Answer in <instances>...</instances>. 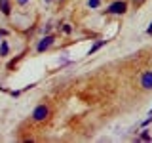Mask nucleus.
<instances>
[{
    "label": "nucleus",
    "mask_w": 152,
    "mask_h": 143,
    "mask_svg": "<svg viewBox=\"0 0 152 143\" xmlns=\"http://www.w3.org/2000/svg\"><path fill=\"white\" fill-rule=\"evenodd\" d=\"M48 114H50V111H48L46 105H38V107L34 109V113H32V118H34L36 122H42V120H46Z\"/></svg>",
    "instance_id": "f257e3e1"
},
{
    "label": "nucleus",
    "mask_w": 152,
    "mask_h": 143,
    "mask_svg": "<svg viewBox=\"0 0 152 143\" xmlns=\"http://www.w3.org/2000/svg\"><path fill=\"white\" fill-rule=\"evenodd\" d=\"M126 10H127V4L126 2H114L108 6L107 12L108 13H126Z\"/></svg>",
    "instance_id": "f03ea898"
},
{
    "label": "nucleus",
    "mask_w": 152,
    "mask_h": 143,
    "mask_svg": "<svg viewBox=\"0 0 152 143\" xmlns=\"http://www.w3.org/2000/svg\"><path fill=\"white\" fill-rule=\"evenodd\" d=\"M141 86L145 90H152V71H148V73H145L141 76Z\"/></svg>",
    "instance_id": "7ed1b4c3"
},
{
    "label": "nucleus",
    "mask_w": 152,
    "mask_h": 143,
    "mask_svg": "<svg viewBox=\"0 0 152 143\" xmlns=\"http://www.w3.org/2000/svg\"><path fill=\"white\" fill-rule=\"evenodd\" d=\"M51 44H53V36H46L44 40H42L40 44H38L36 50H38V52H46V50H48V48H50Z\"/></svg>",
    "instance_id": "20e7f679"
},
{
    "label": "nucleus",
    "mask_w": 152,
    "mask_h": 143,
    "mask_svg": "<svg viewBox=\"0 0 152 143\" xmlns=\"http://www.w3.org/2000/svg\"><path fill=\"white\" fill-rule=\"evenodd\" d=\"M0 10L4 15H10V2L8 0H0Z\"/></svg>",
    "instance_id": "39448f33"
},
{
    "label": "nucleus",
    "mask_w": 152,
    "mask_h": 143,
    "mask_svg": "<svg viewBox=\"0 0 152 143\" xmlns=\"http://www.w3.org/2000/svg\"><path fill=\"white\" fill-rule=\"evenodd\" d=\"M103 44H104V40H99L95 46H91V50H89V55H91V54H95V52H97V50H99V48H101Z\"/></svg>",
    "instance_id": "423d86ee"
},
{
    "label": "nucleus",
    "mask_w": 152,
    "mask_h": 143,
    "mask_svg": "<svg viewBox=\"0 0 152 143\" xmlns=\"http://www.w3.org/2000/svg\"><path fill=\"white\" fill-rule=\"evenodd\" d=\"M6 54H8V44L2 42V46H0V55H6Z\"/></svg>",
    "instance_id": "0eeeda50"
},
{
    "label": "nucleus",
    "mask_w": 152,
    "mask_h": 143,
    "mask_svg": "<svg viewBox=\"0 0 152 143\" xmlns=\"http://www.w3.org/2000/svg\"><path fill=\"white\" fill-rule=\"evenodd\" d=\"M141 139H142V141H148V139H150V133H148V132H142V133H141Z\"/></svg>",
    "instance_id": "6e6552de"
},
{
    "label": "nucleus",
    "mask_w": 152,
    "mask_h": 143,
    "mask_svg": "<svg viewBox=\"0 0 152 143\" xmlns=\"http://www.w3.org/2000/svg\"><path fill=\"white\" fill-rule=\"evenodd\" d=\"M99 2H101V0H89L88 4H89L91 8H97V6H99Z\"/></svg>",
    "instance_id": "1a4fd4ad"
},
{
    "label": "nucleus",
    "mask_w": 152,
    "mask_h": 143,
    "mask_svg": "<svg viewBox=\"0 0 152 143\" xmlns=\"http://www.w3.org/2000/svg\"><path fill=\"white\" fill-rule=\"evenodd\" d=\"M146 32H148V35H152V23H150V27L146 29Z\"/></svg>",
    "instance_id": "9d476101"
},
{
    "label": "nucleus",
    "mask_w": 152,
    "mask_h": 143,
    "mask_svg": "<svg viewBox=\"0 0 152 143\" xmlns=\"http://www.w3.org/2000/svg\"><path fill=\"white\" fill-rule=\"evenodd\" d=\"M27 2V0H19V4H25Z\"/></svg>",
    "instance_id": "9b49d317"
},
{
    "label": "nucleus",
    "mask_w": 152,
    "mask_h": 143,
    "mask_svg": "<svg viewBox=\"0 0 152 143\" xmlns=\"http://www.w3.org/2000/svg\"><path fill=\"white\" fill-rule=\"evenodd\" d=\"M2 35H4V31H0V36H2Z\"/></svg>",
    "instance_id": "f8f14e48"
},
{
    "label": "nucleus",
    "mask_w": 152,
    "mask_h": 143,
    "mask_svg": "<svg viewBox=\"0 0 152 143\" xmlns=\"http://www.w3.org/2000/svg\"><path fill=\"white\" fill-rule=\"evenodd\" d=\"M46 2H50V0H46Z\"/></svg>",
    "instance_id": "ddd939ff"
},
{
    "label": "nucleus",
    "mask_w": 152,
    "mask_h": 143,
    "mask_svg": "<svg viewBox=\"0 0 152 143\" xmlns=\"http://www.w3.org/2000/svg\"><path fill=\"white\" fill-rule=\"evenodd\" d=\"M150 114H152V111H150Z\"/></svg>",
    "instance_id": "4468645a"
}]
</instances>
